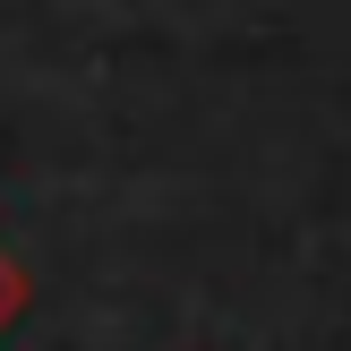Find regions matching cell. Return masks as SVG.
Instances as JSON below:
<instances>
[{
	"mask_svg": "<svg viewBox=\"0 0 351 351\" xmlns=\"http://www.w3.org/2000/svg\"><path fill=\"white\" fill-rule=\"evenodd\" d=\"M26 300H34V274L17 266L9 249H0V335H9V326H17V308H26Z\"/></svg>",
	"mask_w": 351,
	"mask_h": 351,
	"instance_id": "1",
	"label": "cell"
}]
</instances>
